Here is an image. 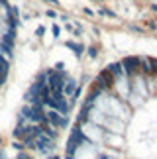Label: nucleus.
Masks as SVG:
<instances>
[{
    "label": "nucleus",
    "instance_id": "nucleus-3",
    "mask_svg": "<svg viewBox=\"0 0 157 159\" xmlns=\"http://www.w3.org/2000/svg\"><path fill=\"white\" fill-rule=\"evenodd\" d=\"M45 120L49 122L51 126H55V128H63V126H67V120H65V116H61L57 112V110H49V112L45 114Z\"/></svg>",
    "mask_w": 157,
    "mask_h": 159
},
{
    "label": "nucleus",
    "instance_id": "nucleus-9",
    "mask_svg": "<svg viewBox=\"0 0 157 159\" xmlns=\"http://www.w3.org/2000/svg\"><path fill=\"white\" fill-rule=\"evenodd\" d=\"M2 84H4V83H2V79H0V87H2Z\"/></svg>",
    "mask_w": 157,
    "mask_h": 159
},
{
    "label": "nucleus",
    "instance_id": "nucleus-5",
    "mask_svg": "<svg viewBox=\"0 0 157 159\" xmlns=\"http://www.w3.org/2000/svg\"><path fill=\"white\" fill-rule=\"evenodd\" d=\"M63 93L65 94H73V93H77V83L75 81H67L63 84Z\"/></svg>",
    "mask_w": 157,
    "mask_h": 159
},
{
    "label": "nucleus",
    "instance_id": "nucleus-4",
    "mask_svg": "<svg viewBox=\"0 0 157 159\" xmlns=\"http://www.w3.org/2000/svg\"><path fill=\"white\" fill-rule=\"evenodd\" d=\"M6 75H8V61L0 57V79H2V83L6 81Z\"/></svg>",
    "mask_w": 157,
    "mask_h": 159
},
{
    "label": "nucleus",
    "instance_id": "nucleus-1",
    "mask_svg": "<svg viewBox=\"0 0 157 159\" xmlns=\"http://www.w3.org/2000/svg\"><path fill=\"white\" fill-rule=\"evenodd\" d=\"M63 75H57V73H49V90L51 94H63Z\"/></svg>",
    "mask_w": 157,
    "mask_h": 159
},
{
    "label": "nucleus",
    "instance_id": "nucleus-8",
    "mask_svg": "<svg viewBox=\"0 0 157 159\" xmlns=\"http://www.w3.org/2000/svg\"><path fill=\"white\" fill-rule=\"evenodd\" d=\"M12 148H14V149H18V151H22V148H24V143H16V142H14V145H12Z\"/></svg>",
    "mask_w": 157,
    "mask_h": 159
},
{
    "label": "nucleus",
    "instance_id": "nucleus-10",
    "mask_svg": "<svg viewBox=\"0 0 157 159\" xmlns=\"http://www.w3.org/2000/svg\"><path fill=\"white\" fill-rule=\"evenodd\" d=\"M49 159H57V157H49Z\"/></svg>",
    "mask_w": 157,
    "mask_h": 159
},
{
    "label": "nucleus",
    "instance_id": "nucleus-2",
    "mask_svg": "<svg viewBox=\"0 0 157 159\" xmlns=\"http://www.w3.org/2000/svg\"><path fill=\"white\" fill-rule=\"evenodd\" d=\"M22 116H24V118H28L29 122H34V124H39V122H43V120H45V116L41 114V110H39V108H35V106H32V108L26 106V108L22 110Z\"/></svg>",
    "mask_w": 157,
    "mask_h": 159
},
{
    "label": "nucleus",
    "instance_id": "nucleus-7",
    "mask_svg": "<svg viewBox=\"0 0 157 159\" xmlns=\"http://www.w3.org/2000/svg\"><path fill=\"white\" fill-rule=\"evenodd\" d=\"M18 159H32L28 153H24V151H20V153H18Z\"/></svg>",
    "mask_w": 157,
    "mask_h": 159
},
{
    "label": "nucleus",
    "instance_id": "nucleus-6",
    "mask_svg": "<svg viewBox=\"0 0 157 159\" xmlns=\"http://www.w3.org/2000/svg\"><path fill=\"white\" fill-rule=\"evenodd\" d=\"M0 47H2V51H4L6 55H10V53H12V51H10V49H12V47H10V45H6V43H4V41H2V43H0Z\"/></svg>",
    "mask_w": 157,
    "mask_h": 159
}]
</instances>
